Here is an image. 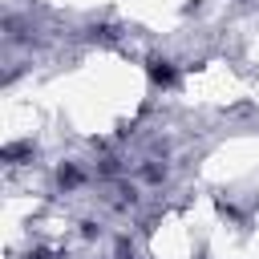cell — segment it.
<instances>
[{
    "label": "cell",
    "mask_w": 259,
    "mask_h": 259,
    "mask_svg": "<svg viewBox=\"0 0 259 259\" xmlns=\"http://www.w3.org/2000/svg\"><path fill=\"white\" fill-rule=\"evenodd\" d=\"M150 77H154L158 85H170V81H174V69H170V61H158V57H154V61H150Z\"/></svg>",
    "instance_id": "cell-1"
}]
</instances>
